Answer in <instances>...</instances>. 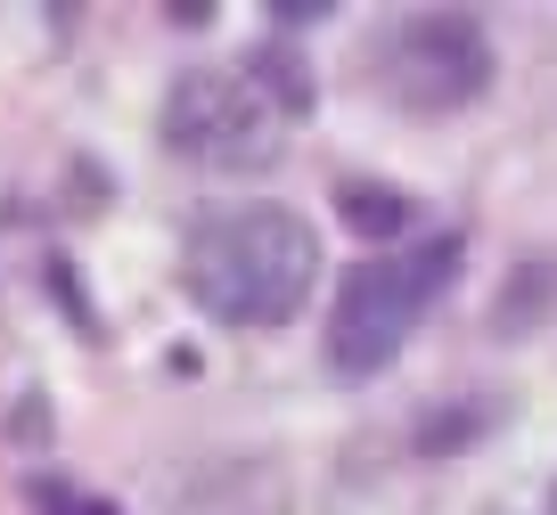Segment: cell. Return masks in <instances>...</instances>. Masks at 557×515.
Wrapping results in <instances>:
<instances>
[{"label": "cell", "instance_id": "obj_1", "mask_svg": "<svg viewBox=\"0 0 557 515\" xmlns=\"http://www.w3.org/2000/svg\"><path fill=\"white\" fill-rule=\"evenodd\" d=\"M312 278L320 246L296 205H213L181 246V287L222 327H287Z\"/></svg>", "mask_w": 557, "mask_h": 515}, {"label": "cell", "instance_id": "obj_2", "mask_svg": "<svg viewBox=\"0 0 557 515\" xmlns=\"http://www.w3.org/2000/svg\"><path fill=\"white\" fill-rule=\"evenodd\" d=\"M451 271H459V238L385 246V254H369L361 271H345L336 311H329V368L336 377H377L401 343H410L418 311L451 287Z\"/></svg>", "mask_w": 557, "mask_h": 515}, {"label": "cell", "instance_id": "obj_3", "mask_svg": "<svg viewBox=\"0 0 557 515\" xmlns=\"http://www.w3.org/2000/svg\"><path fill=\"white\" fill-rule=\"evenodd\" d=\"M287 139V115L246 74H181L164 90V148L206 172H262Z\"/></svg>", "mask_w": 557, "mask_h": 515}, {"label": "cell", "instance_id": "obj_4", "mask_svg": "<svg viewBox=\"0 0 557 515\" xmlns=\"http://www.w3.org/2000/svg\"><path fill=\"white\" fill-rule=\"evenodd\" d=\"M377 83L394 90L410 115H451V106L492 90V41L468 9H426L401 17L377 50Z\"/></svg>", "mask_w": 557, "mask_h": 515}, {"label": "cell", "instance_id": "obj_5", "mask_svg": "<svg viewBox=\"0 0 557 515\" xmlns=\"http://www.w3.org/2000/svg\"><path fill=\"white\" fill-rule=\"evenodd\" d=\"M336 213H345V229H352V238H369V246L410 238V222H418L410 197L377 189V180H345V189H336Z\"/></svg>", "mask_w": 557, "mask_h": 515}, {"label": "cell", "instance_id": "obj_6", "mask_svg": "<svg viewBox=\"0 0 557 515\" xmlns=\"http://www.w3.org/2000/svg\"><path fill=\"white\" fill-rule=\"evenodd\" d=\"M246 83H255L262 99L278 106V115H312V66H304L287 41H255V58H246Z\"/></svg>", "mask_w": 557, "mask_h": 515}, {"label": "cell", "instance_id": "obj_7", "mask_svg": "<svg viewBox=\"0 0 557 515\" xmlns=\"http://www.w3.org/2000/svg\"><path fill=\"white\" fill-rule=\"evenodd\" d=\"M484 426V410H459V417H426V450H468L459 434Z\"/></svg>", "mask_w": 557, "mask_h": 515}, {"label": "cell", "instance_id": "obj_8", "mask_svg": "<svg viewBox=\"0 0 557 515\" xmlns=\"http://www.w3.org/2000/svg\"><path fill=\"white\" fill-rule=\"evenodd\" d=\"M50 515H115V507H107V499H58Z\"/></svg>", "mask_w": 557, "mask_h": 515}, {"label": "cell", "instance_id": "obj_9", "mask_svg": "<svg viewBox=\"0 0 557 515\" xmlns=\"http://www.w3.org/2000/svg\"><path fill=\"white\" fill-rule=\"evenodd\" d=\"M549 515H557V482H549Z\"/></svg>", "mask_w": 557, "mask_h": 515}]
</instances>
